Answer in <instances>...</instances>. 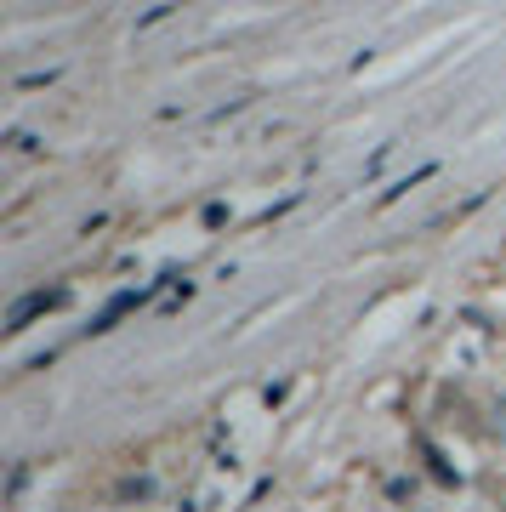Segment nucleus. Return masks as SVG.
<instances>
[{
    "mask_svg": "<svg viewBox=\"0 0 506 512\" xmlns=\"http://www.w3.org/2000/svg\"><path fill=\"white\" fill-rule=\"evenodd\" d=\"M69 296L63 291H29V296H18L12 308H6V330H23L29 319H40V313H52V308H63Z\"/></svg>",
    "mask_w": 506,
    "mask_h": 512,
    "instance_id": "nucleus-1",
    "label": "nucleus"
},
{
    "mask_svg": "<svg viewBox=\"0 0 506 512\" xmlns=\"http://www.w3.org/2000/svg\"><path fill=\"white\" fill-rule=\"evenodd\" d=\"M143 296H148V291H120V296H114V302H109V308H103V313H97V319H91V330H109L114 319H120V313H126V308H137Z\"/></svg>",
    "mask_w": 506,
    "mask_h": 512,
    "instance_id": "nucleus-2",
    "label": "nucleus"
}]
</instances>
